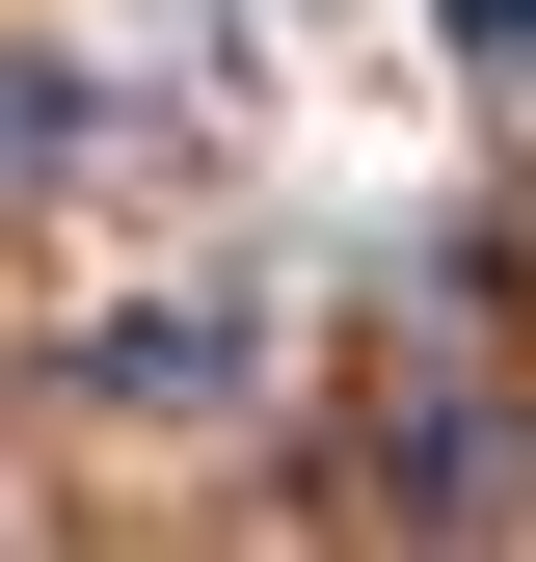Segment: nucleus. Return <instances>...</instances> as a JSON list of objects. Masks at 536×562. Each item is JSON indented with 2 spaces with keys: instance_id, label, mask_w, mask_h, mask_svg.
<instances>
[{
  "instance_id": "obj_2",
  "label": "nucleus",
  "mask_w": 536,
  "mask_h": 562,
  "mask_svg": "<svg viewBox=\"0 0 536 562\" xmlns=\"http://www.w3.org/2000/svg\"><path fill=\"white\" fill-rule=\"evenodd\" d=\"M81 375H108V402H215V375H242V322H215V295H134Z\"/></svg>"
},
{
  "instance_id": "obj_1",
  "label": "nucleus",
  "mask_w": 536,
  "mask_h": 562,
  "mask_svg": "<svg viewBox=\"0 0 536 562\" xmlns=\"http://www.w3.org/2000/svg\"><path fill=\"white\" fill-rule=\"evenodd\" d=\"M349 456H376V509H402V536H483V509H510V402L456 375V348H402Z\"/></svg>"
},
{
  "instance_id": "obj_3",
  "label": "nucleus",
  "mask_w": 536,
  "mask_h": 562,
  "mask_svg": "<svg viewBox=\"0 0 536 562\" xmlns=\"http://www.w3.org/2000/svg\"><path fill=\"white\" fill-rule=\"evenodd\" d=\"M456 54H483V81H510V108H536V0H456Z\"/></svg>"
}]
</instances>
